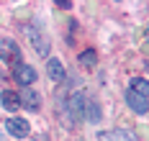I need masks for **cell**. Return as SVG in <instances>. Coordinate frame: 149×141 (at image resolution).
I'll return each mask as SVG.
<instances>
[{
    "label": "cell",
    "mask_w": 149,
    "mask_h": 141,
    "mask_svg": "<svg viewBox=\"0 0 149 141\" xmlns=\"http://www.w3.org/2000/svg\"><path fill=\"white\" fill-rule=\"evenodd\" d=\"M26 33H29L31 46L36 49L39 57H49V49H52V41H49V33L44 31V26L39 21H33L31 26H26Z\"/></svg>",
    "instance_id": "cell-1"
},
{
    "label": "cell",
    "mask_w": 149,
    "mask_h": 141,
    "mask_svg": "<svg viewBox=\"0 0 149 141\" xmlns=\"http://www.w3.org/2000/svg\"><path fill=\"white\" fill-rule=\"evenodd\" d=\"M85 95L82 93H72L70 95V100H67V110H70V121L72 126H77L82 118H85Z\"/></svg>",
    "instance_id": "cell-2"
},
{
    "label": "cell",
    "mask_w": 149,
    "mask_h": 141,
    "mask_svg": "<svg viewBox=\"0 0 149 141\" xmlns=\"http://www.w3.org/2000/svg\"><path fill=\"white\" fill-rule=\"evenodd\" d=\"M0 59L5 64H21V49L13 39H3L0 41Z\"/></svg>",
    "instance_id": "cell-3"
},
{
    "label": "cell",
    "mask_w": 149,
    "mask_h": 141,
    "mask_svg": "<svg viewBox=\"0 0 149 141\" xmlns=\"http://www.w3.org/2000/svg\"><path fill=\"white\" fill-rule=\"evenodd\" d=\"M13 79L21 85V87H31V85L36 82V69L21 62V64H15V67H13Z\"/></svg>",
    "instance_id": "cell-4"
},
{
    "label": "cell",
    "mask_w": 149,
    "mask_h": 141,
    "mask_svg": "<svg viewBox=\"0 0 149 141\" xmlns=\"http://www.w3.org/2000/svg\"><path fill=\"white\" fill-rule=\"evenodd\" d=\"M126 105L134 110L136 115H147V110H149V100L144 97V95L134 93V90H126Z\"/></svg>",
    "instance_id": "cell-5"
},
{
    "label": "cell",
    "mask_w": 149,
    "mask_h": 141,
    "mask_svg": "<svg viewBox=\"0 0 149 141\" xmlns=\"http://www.w3.org/2000/svg\"><path fill=\"white\" fill-rule=\"evenodd\" d=\"M5 131H8L10 136H15V139H29L31 126H29V121H23V118H8Z\"/></svg>",
    "instance_id": "cell-6"
},
{
    "label": "cell",
    "mask_w": 149,
    "mask_h": 141,
    "mask_svg": "<svg viewBox=\"0 0 149 141\" xmlns=\"http://www.w3.org/2000/svg\"><path fill=\"white\" fill-rule=\"evenodd\" d=\"M18 103H21V108H29V110H39L41 108V97H39V93H36L33 87H23L21 95H18Z\"/></svg>",
    "instance_id": "cell-7"
},
{
    "label": "cell",
    "mask_w": 149,
    "mask_h": 141,
    "mask_svg": "<svg viewBox=\"0 0 149 141\" xmlns=\"http://www.w3.org/2000/svg\"><path fill=\"white\" fill-rule=\"evenodd\" d=\"M100 141H136V136L126 128H116L111 133H100Z\"/></svg>",
    "instance_id": "cell-8"
},
{
    "label": "cell",
    "mask_w": 149,
    "mask_h": 141,
    "mask_svg": "<svg viewBox=\"0 0 149 141\" xmlns=\"http://www.w3.org/2000/svg\"><path fill=\"white\" fill-rule=\"evenodd\" d=\"M46 72H49V79H54V82H62L64 79V64L59 62V59H49V64H46Z\"/></svg>",
    "instance_id": "cell-9"
},
{
    "label": "cell",
    "mask_w": 149,
    "mask_h": 141,
    "mask_svg": "<svg viewBox=\"0 0 149 141\" xmlns=\"http://www.w3.org/2000/svg\"><path fill=\"white\" fill-rule=\"evenodd\" d=\"M0 103H3V108H5V110H10V113L21 108V103H18V95L10 93V90H5V93L0 95Z\"/></svg>",
    "instance_id": "cell-10"
},
{
    "label": "cell",
    "mask_w": 149,
    "mask_h": 141,
    "mask_svg": "<svg viewBox=\"0 0 149 141\" xmlns=\"http://www.w3.org/2000/svg\"><path fill=\"white\" fill-rule=\"evenodd\" d=\"M85 118L93 121V123L100 121V105H98L95 100H85Z\"/></svg>",
    "instance_id": "cell-11"
},
{
    "label": "cell",
    "mask_w": 149,
    "mask_h": 141,
    "mask_svg": "<svg viewBox=\"0 0 149 141\" xmlns=\"http://www.w3.org/2000/svg\"><path fill=\"white\" fill-rule=\"evenodd\" d=\"M129 90H134V93H139V95H144V97H147L149 85H147V79H144V77H131V82H129Z\"/></svg>",
    "instance_id": "cell-12"
},
{
    "label": "cell",
    "mask_w": 149,
    "mask_h": 141,
    "mask_svg": "<svg viewBox=\"0 0 149 141\" xmlns=\"http://www.w3.org/2000/svg\"><path fill=\"white\" fill-rule=\"evenodd\" d=\"M95 62H98V54H95L93 49H85V51L80 54V64H82L85 69H90V67H95Z\"/></svg>",
    "instance_id": "cell-13"
},
{
    "label": "cell",
    "mask_w": 149,
    "mask_h": 141,
    "mask_svg": "<svg viewBox=\"0 0 149 141\" xmlns=\"http://www.w3.org/2000/svg\"><path fill=\"white\" fill-rule=\"evenodd\" d=\"M54 5H59L62 10H70V8H72V3H70V0H57Z\"/></svg>",
    "instance_id": "cell-14"
},
{
    "label": "cell",
    "mask_w": 149,
    "mask_h": 141,
    "mask_svg": "<svg viewBox=\"0 0 149 141\" xmlns=\"http://www.w3.org/2000/svg\"><path fill=\"white\" fill-rule=\"evenodd\" d=\"M39 141H49V139H46V136H39Z\"/></svg>",
    "instance_id": "cell-15"
}]
</instances>
